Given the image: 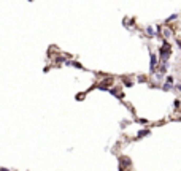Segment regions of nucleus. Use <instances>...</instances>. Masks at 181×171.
Returning a JSON list of instances; mask_svg holds the SVG:
<instances>
[{
    "mask_svg": "<svg viewBox=\"0 0 181 171\" xmlns=\"http://www.w3.org/2000/svg\"><path fill=\"white\" fill-rule=\"evenodd\" d=\"M159 63H162V65H168V59H170V56H172V46H170V43L167 41V40H164L162 41V45H160V48H159Z\"/></svg>",
    "mask_w": 181,
    "mask_h": 171,
    "instance_id": "f257e3e1",
    "label": "nucleus"
},
{
    "mask_svg": "<svg viewBox=\"0 0 181 171\" xmlns=\"http://www.w3.org/2000/svg\"><path fill=\"white\" fill-rule=\"evenodd\" d=\"M149 57H151V60H149V71H151V74L154 73V70L157 68V65H159V56L157 54H154L151 49H149Z\"/></svg>",
    "mask_w": 181,
    "mask_h": 171,
    "instance_id": "f03ea898",
    "label": "nucleus"
},
{
    "mask_svg": "<svg viewBox=\"0 0 181 171\" xmlns=\"http://www.w3.org/2000/svg\"><path fill=\"white\" fill-rule=\"evenodd\" d=\"M173 89H175V84H173V76H167L165 82L162 84V90H167V92H170V90H173Z\"/></svg>",
    "mask_w": 181,
    "mask_h": 171,
    "instance_id": "7ed1b4c3",
    "label": "nucleus"
},
{
    "mask_svg": "<svg viewBox=\"0 0 181 171\" xmlns=\"http://www.w3.org/2000/svg\"><path fill=\"white\" fill-rule=\"evenodd\" d=\"M159 35H162V36L167 40V38H170V36L173 35V32H172V29H168V27H164L162 30H159Z\"/></svg>",
    "mask_w": 181,
    "mask_h": 171,
    "instance_id": "20e7f679",
    "label": "nucleus"
},
{
    "mask_svg": "<svg viewBox=\"0 0 181 171\" xmlns=\"http://www.w3.org/2000/svg\"><path fill=\"white\" fill-rule=\"evenodd\" d=\"M146 36H148V38H154V36H157V35H156V30H154L153 25L146 27Z\"/></svg>",
    "mask_w": 181,
    "mask_h": 171,
    "instance_id": "39448f33",
    "label": "nucleus"
},
{
    "mask_svg": "<svg viewBox=\"0 0 181 171\" xmlns=\"http://www.w3.org/2000/svg\"><path fill=\"white\" fill-rule=\"evenodd\" d=\"M122 84H124V87H133V81H130V79H127L125 76L122 78Z\"/></svg>",
    "mask_w": 181,
    "mask_h": 171,
    "instance_id": "423d86ee",
    "label": "nucleus"
},
{
    "mask_svg": "<svg viewBox=\"0 0 181 171\" xmlns=\"http://www.w3.org/2000/svg\"><path fill=\"white\" fill-rule=\"evenodd\" d=\"M151 132L149 130H142V132H138V135H137V138H143V136H146V135H149Z\"/></svg>",
    "mask_w": 181,
    "mask_h": 171,
    "instance_id": "0eeeda50",
    "label": "nucleus"
},
{
    "mask_svg": "<svg viewBox=\"0 0 181 171\" xmlns=\"http://www.w3.org/2000/svg\"><path fill=\"white\" fill-rule=\"evenodd\" d=\"M137 81H138V82H148V78H146L145 74H140V76L137 78Z\"/></svg>",
    "mask_w": 181,
    "mask_h": 171,
    "instance_id": "6e6552de",
    "label": "nucleus"
},
{
    "mask_svg": "<svg viewBox=\"0 0 181 171\" xmlns=\"http://www.w3.org/2000/svg\"><path fill=\"white\" fill-rule=\"evenodd\" d=\"M173 106H175V109L181 108V100H179V98H175V101H173Z\"/></svg>",
    "mask_w": 181,
    "mask_h": 171,
    "instance_id": "1a4fd4ad",
    "label": "nucleus"
},
{
    "mask_svg": "<svg viewBox=\"0 0 181 171\" xmlns=\"http://www.w3.org/2000/svg\"><path fill=\"white\" fill-rule=\"evenodd\" d=\"M137 122H140L142 125H146V124H148V120H146V119H142V117H138V119H137Z\"/></svg>",
    "mask_w": 181,
    "mask_h": 171,
    "instance_id": "9d476101",
    "label": "nucleus"
},
{
    "mask_svg": "<svg viewBox=\"0 0 181 171\" xmlns=\"http://www.w3.org/2000/svg\"><path fill=\"white\" fill-rule=\"evenodd\" d=\"M175 89H176V90H179V92H181V82H178V84H175Z\"/></svg>",
    "mask_w": 181,
    "mask_h": 171,
    "instance_id": "9b49d317",
    "label": "nucleus"
}]
</instances>
